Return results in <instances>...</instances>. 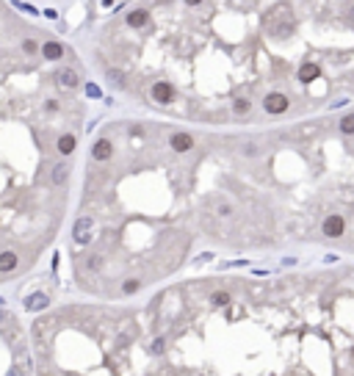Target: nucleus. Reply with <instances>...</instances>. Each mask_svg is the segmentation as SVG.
Returning a JSON list of instances; mask_svg holds the SVG:
<instances>
[{"mask_svg": "<svg viewBox=\"0 0 354 376\" xmlns=\"http://www.w3.org/2000/svg\"><path fill=\"white\" fill-rule=\"evenodd\" d=\"M233 108H235V114H238V116H244V114H249L252 102H249V100H235V102H233Z\"/></svg>", "mask_w": 354, "mask_h": 376, "instance_id": "obj_16", "label": "nucleus"}, {"mask_svg": "<svg viewBox=\"0 0 354 376\" xmlns=\"http://www.w3.org/2000/svg\"><path fill=\"white\" fill-rule=\"evenodd\" d=\"M219 216H230V205H219Z\"/></svg>", "mask_w": 354, "mask_h": 376, "instance_id": "obj_21", "label": "nucleus"}, {"mask_svg": "<svg viewBox=\"0 0 354 376\" xmlns=\"http://www.w3.org/2000/svg\"><path fill=\"white\" fill-rule=\"evenodd\" d=\"M61 56H64V47L58 42H45V58L47 61H58Z\"/></svg>", "mask_w": 354, "mask_h": 376, "instance_id": "obj_11", "label": "nucleus"}, {"mask_svg": "<svg viewBox=\"0 0 354 376\" xmlns=\"http://www.w3.org/2000/svg\"><path fill=\"white\" fill-rule=\"evenodd\" d=\"M25 53H36V42H33V39H25Z\"/></svg>", "mask_w": 354, "mask_h": 376, "instance_id": "obj_20", "label": "nucleus"}, {"mask_svg": "<svg viewBox=\"0 0 354 376\" xmlns=\"http://www.w3.org/2000/svg\"><path fill=\"white\" fill-rule=\"evenodd\" d=\"M67 174H70V166H67V163L61 161V163H56V166H53L50 180L56 183V186H61V183H67Z\"/></svg>", "mask_w": 354, "mask_h": 376, "instance_id": "obj_10", "label": "nucleus"}, {"mask_svg": "<svg viewBox=\"0 0 354 376\" xmlns=\"http://www.w3.org/2000/svg\"><path fill=\"white\" fill-rule=\"evenodd\" d=\"M152 97L158 100V102H172V97H174V89L161 80V83H155V86H152Z\"/></svg>", "mask_w": 354, "mask_h": 376, "instance_id": "obj_6", "label": "nucleus"}, {"mask_svg": "<svg viewBox=\"0 0 354 376\" xmlns=\"http://www.w3.org/2000/svg\"><path fill=\"white\" fill-rule=\"evenodd\" d=\"M17 269V255L14 252H3L0 255V274H9V271Z\"/></svg>", "mask_w": 354, "mask_h": 376, "instance_id": "obj_9", "label": "nucleus"}, {"mask_svg": "<svg viewBox=\"0 0 354 376\" xmlns=\"http://www.w3.org/2000/svg\"><path fill=\"white\" fill-rule=\"evenodd\" d=\"M340 130L354 136V114H349V116H343V119H340Z\"/></svg>", "mask_w": 354, "mask_h": 376, "instance_id": "obj_14", "label": "nucleus"}, {"mask_svg": "<svg viewBox=\"0 0 354 376\" xmlns=\"http://www.w3.org/2000/svg\"><path fill=\"white\" fill-rule=\"evenodd\" d=\"M72 238H75V244H92V238H94V218L92 216H80V218H75V227H72Z\"/></svg>", "mask_w": 354, "mask_h": 376, "instance_id": "obj_1", "label": "nucleus"}, {"mask_svg": "<svg viewBox=\"0 0 354 376\" xmlns=\"http://www.w3.org/2000/svg\"><path fill=\"white\" fill-rule=\"evenodd\" d=\"M210 302H213V304H230V293H224V291H216L213 296H210Z\"/></svg>", "mask_w": 354, "mask_h": 376, "instance_id": "obj_18", "label": "nucleus"}, {"mask_svg": "<svg viewBox=\"0 0 354 376\" xmlns=\"http://www.w3.org/2000/svg\"><path fill=\"white\" fill-rule=\"evenodd\" d=\"M316 75H318V67H316V64H307L302 72H299V78H302V80H313Z\"/></svg>", "mask_w": 354, "mask_h": 376, "instance_id": "obj_15", "label": "nucleus"}, {"mask_svg": "<svg viewBox=\"0 0 354 376\" xmlns=\"http://www.w3.org/2000/svg\"><path fill=\"white\" fill-rule=\"evenodd\" d=\"M139 279H127V282H125V288H122V293H127V296H130V293H136V291H139Z\"/></svg>", "mask_w": 354, "mask_h": 376, "instance_id": "obj_19", "label": "nucleus"}, {"mask_svg": "<svg viewBox=\"0 0 354 376\" xmlns=\"http://www.w3.org/2000/svg\"><path fill=\"white\" fill-rule=\"evenodd\" d=\"M9 376H23V371H17V368H14V371H11Z\"/></svg>", "mask_w": 354, "mask_h": 376, "instance_id": "obj_24", "label": "nucleus"}, {"mask_svg": "<svg viewBox=\"0 0 354 376\" xmlns=\"http://www.w3.org/2000/svg\"><path fill=\"white\" fill-rule=\"evenodd\" d=\"M263 105H266V111H269V114H282V111H288V97L280 94V92H274V94L266 97Z\"/></svg>", "mask_w": 354, "mask_h": 376, "instance_id": "obj_2", "label": "nucleus"}, {"mask_svg": "<svg viewBox=\"0 0 354 376\" xmlns=\"http://www.w3.org/2000/svg\"><path fill=\"white\" fill-rule=\"evenodd\" d=\"M86 92H88V97H100V92H97V86H88V89H86Z\"/></svg>", "mask_w": 354, "mask_h": 376, "instance_id": "obj_23", "label": "nucleus"}, {"mask_svg": "<svg viewBox=\"0 0 354 376\" xmlns=\"http://www.w3.org/2000/svg\"><path fill=\"white\" fill-rule=\"evenodd\" d=\"M56 80H58V86H64V89H78V72L70 70V67L56 70Z\"/></svg>", "mask_w": 354, "mask_h": 376, "instance_id": "obj_3", "label": "nucleus"}, {"mask_svg": "<svg viewBox=\"0 0 354 376\" xmlns=\"http://www.w3.org/2000/svg\"><path fill=\"white\" fill-rule=\"evenodd\" d=\"M108 80H111V83H117L119 89L125 86V75H122L119 70H108Z\"/></svg>", "mask_w": 354, "mask_h": 376, "instance_id": "obj_17", "label": "nucleus"}, {"mask_svg": "<svg viewBox=\"0 0 354 376\" xmlns=\"http://www.w3.org/2000/svg\"><path fill=\"white\" fill-rule=\"evenodd\" d=\"M0 321H6V313L3 310H0Z\"/></svg>", "mask_w": 354, "mask_h": 376, "instance_id": "obj_25", "label": "nucleus"}, {"mask_svg": "<svg viewBox=\"0 0 354 376\" xmlns=\"http://www.w3.org/2000/svg\"><path fill=\"white\" fill-rule=\"evenodd\" d=\"M72 149H75V136H61V139H58V152H72Z\"/></svg>", "mask_w": 354, "mask_h": 376, "instance_id": "obj_12", "label": "nucleus"}, {"mask_svg": "<svg viewBox=\"0 0 354 376\" xmlns=\"http://www.w3.org/2000/svg\"><path fill=\"white\" fill-rule=\"evenodd\" d=\"M152 351H155V354H161V351H163V340H155V346H152Z\"/></svg>", "mask_w": 354, "mask_h": 376, "instance_id": "obj_22", "label": "nucleus"}, {"mask_svg": "<svg viewBox=\"0 0 354 376\" xmlns=\"http://www.w3.org/2000/svg\"><path fill=\"white\" fill-rule=\"evenodd\" d=\"M111 152H114V147H111V141H108V139H100L97 144H94V161H108V158H111Z\"/></svg>", "mask_w": 354, "mask_h": 376, "instance_id": "obj_7", "label": "nucleus"}, {"mask_svg": "<svg viewBox=\"0 0 354 376\" xmlns=\"http://www.w3.org/2000/svg\"><path fill=\"white\" fill-rule=\"evenodd\" d=\"M47 304H50V299H47L45 293H33V296L25 299V307H28L31 313H33V310H45Z\"/></svg>", "mask_w": 354, "mask_h": 376, "instance_id": "obj_8", "label": "nucleus"}, {"mask_svg": "<svg viewBox=\"0 0 354 376\" xmlns=\"http://www.w3.org/2000/svg\"><path fill=\"white\" fill-rule=\"evenodd\" d=\"M191 147H194V139L188 133H174L172 136V149L174 152H188Z\"/></svg>", "mask_w": 354, "mask_h": 376, "instance_id": "obj_5", "label": "nucleus"}, {"mask_svg": "<svg viewBox=\"0 0 354 376\" xmlns=\"http://www.w3.org/2000/svg\"><path fill=\"white\" fill-rule=\"evenodd\" d=\"M324 235H329V238H338V235H343V230H346V222L340 216H329L324 222Z\"/></svg>", "mask_w": 354, "mask_h": 376, "instance_id": "obj_4", "label": "nucleus"}, {"mask_svg": "<svg viewBox=\"0 0 354 376\" xmlns=\"http://www.w3.org/2000/svg\"><path fill=\"white\" fill-rule=\"evenodd\" d=\"M127 23H130V28H141V25L147 23V14L144 11H133V14L127 17Z\"/></svg>", "mask_w": 354, "mask_h": 376, "instance_id": "obj_13", "label": "nucleus"}]
</instances>
